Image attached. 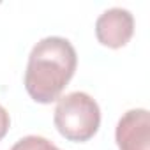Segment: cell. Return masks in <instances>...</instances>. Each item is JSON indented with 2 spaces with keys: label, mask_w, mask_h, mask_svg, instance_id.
Masks as SVG:
<instances>
[{
  "label": "cell",
  "mask_w": 150,
  "mask_h": 150,
  "mask_svg": "<svg viewBox=\"0 0 150 150\" xmlns=\"http://www.w3.org/2000/svg\"><path fill=\"white\" fill-rule=\"evenodd\" d=\"M118 150H150V113L145 108L125 111L115 127Z\"/></svg>",
  "instance_id": "obj_4"
},
{
  "label": "cell",
  "mask_w": 150,
  "mask_h": 150,
  "mask_svg": "<svg viewBox=\"0 0 150 150\" xmlns=\"http://www.w3.org/2000/svg\"><path fill=\"white\" fill-rule=\"evenodd\" d=\"M78 67L72 42L60 35H50L34 44L25 71V90L39 104L60 99Z\"/></svg>",
  "instance_id": "obj_1"
},
{
  "label": "cell",
  "mask_w": 150,
  "mask_h": 150,
  "mask_svg": "<svg viewBox=\"0 0 150 150\" xmlns=\"http://www.w3.org/2000/svg\"><path fill=\"white\" fill-rule=\"evenodd\" d=\"M9 150H60L55 143H51L50 139L42 138V136H25L21 139H18Z\"/></svg>",
  "instance_id": "obj_5"
},
{
  "label": "cell",
  "mask_w": 150,
  "mask_h": 150,
  "mask_svg": "<svg viewBox=\"0 0 150 150\" xmlns=\"http://www.w3.org/2000/svg\"><path fill=\"white\" fill-rule=\"evenodd\" d=\"M9 127H11V117H9V111L0 104V141L6 138V134L9 132Z\"/></svg>",
  "instance_id": "obj_6"
},
{
  "label": "cell",
  "mask_w": 150,
  "mask_h": 150,
  "mask_svg": "<svg viewBox=\"0 0 150 150\" xmlns=\"http://www.w3.org/2000/svg\"><path fill=\"white\" fill-rule=\"evenodd\" d=\"M134 34V16L124 7L106 9L96 20L97 41L111 50L124 48Z\"/></svg>",
  "instance_id": "obj_3"
},
{
  "label": "cell",
  "mask_w": 150,
  "mask_h": 150,
  "mask_svg": "<svg viewBox=\"0 0 150 150\" xmlns=\"http://www.w3.org/2000/svg\"><path fill=\"white\" fill-rule=\"evenodd\" d=\"M53 124L67 141L85 143L101 127V108L87 92H71L57 101Z\"/></svg>",
  "instance_id": "obj_2"
}]
</instances>
